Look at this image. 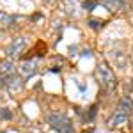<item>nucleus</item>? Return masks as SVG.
<instances>
[{"mask_svg":"<svg viewBox=\"0 0 133 133\" xmlns=\"http://www.w3.org/2000/svg\"><path fill=\"white\" fill-rule=\"evenodd\" d=\"M0 117H2V119H5V121H9L11 117H12V114H11L9 108H0Z\"/></svg>","mask_w":133,"mask_h":133,"instance_id":"9b49d317","label":"nucleus"},{"mask_svg":"<svg viewBox=\"0 0 133 133\" xmlns=\"http://www.w3.org/2000/svg\"><path fill=\"white\" fill-rule=\"evenodd\" d=\"M11 75H16V66L14 62L5 59V61H0V76L5 78V76H11Z\"/></svg>","mask_w":133,"mask_h":133,"instance_id":"0eeeda50","label":"nucleus"},{"mask_svg":"<svg viewBox=\"0 0 133 133\" xmlns=\"http://www.w3.org/2000/svg\"><path fill=\"white\" fill-rule=\"evenodd\" d=\"M2 85L9 92H20L23 89V78L18 75H11V76H5L2 80Z\"/></svg>","mask_w":133,"mask_h":133,"instance_id":"39448f33","label":"nucleus"},{"mask_svg":"<svg viewBox=\"0 0 133 133\" xmlns=\"http://www.w3.org/2000/svg\"><path fill=\"white\" fill-rule=\"evenodd\" d=\"M46 121H48L51 130H55V131H59V133H73L75 131L71 119H69L68 115H64V114H57V112L48 114Z\"/></svg>","mask_w":133,"mask_h":133,"instance_id":"f03ea898","label":"nucleus"},{"mask_svg":"<svg viewBox=\"0 0 133 133\" xmlns=\"http://www.w3.org/2000/svg\"><path fill=\"white\" fill-rule=\"evenodd\" d=\"M101 20H89V25H91V29H99L101 27Z\"/></svg>","mask_w":133,"mask_h":133,"instance_id":"4468645a","label":"nucleus"},{"mask_svg":"<svg viewBox=\"0 0 133 133\" xmlns=\"http://www.w3.org/2000/svg\"><path fill=\"white\" fill-rule=\"evenodd\" d=\"M99 4H101V5H105L108 11L117 12V11H121L124 5H126V0H101Z\"/></svg>","mask_w":133,"mask_h":133,"instance_id":"6e6552de","label":"nucleus"},{"mask_svg":"<svg viewBox=\"0 0 133 133\" xmlns=\"http://www.w3.org/2000/svg\"><path fill=\"white\" fill-rule=\"evenodd\" d=\"M0 21H2L4 25H7V27H12V23H14V18H11V16H5V14H0Z\"/></svg>","mask_w":133,"mask_h":133,"instance_id":"9d476101","label":"nucleus"},{"mask_svg":"<svg viewBox=\"0 0 133 133\" xmlns=\"http://www.w3.org/2000/svg\"><path fill=\"white\" fill-rule=\"evenodd\" d=\"M75 83H76V87H78V89H80L82 92L87 91V85H85V83H80V80H75Z\"/></svg>","mask_w":133,"mask_h":133,"instance_id":"2eb2a0df","label":"nucleus"},{"mask_svg":"<svg viewBox=\"0 0 133 133\" xmlns=\"http://www.w3.org/2000/svg\"><path fill=\"white\" fill-rule=\"evenodd\" d=\"M96 110H98V107H96V105H92L91 108H89V117H87L89 121H92V119L96 117Z\"/></svg>","mask_w":133,"mask_h":133,"instance_id":"ddd939ff","label":"nucleus"},{"mask_svg":"<svg viewBox=\"0 0 133 133\" xmlns=\"http://www.w3.org/2000/svg\"><path fill=\"white\" fill-rule=\"evenodd\" d=\"M25 46H27V39H25V37H21V36H20V37L12 39V41H11V44L7 46V50H5L7 57H9V61H12V59H18L21 53H23Z\"/></svg>","mask_w":133,"mask_h":133,"instance_id":"20e7f679","label":"nucleus"},{"mask_svg":"<svg viewBox=\"0 0 133 133\" xmlns=\"http://www.w3.org/2000/svg\"><path fill=\"white\" fill-rule=\"evenodd\" d=\"M133 112V103L130 98H123L119 105H117V108H115V112L114 115L108 119V126L110 128H117V126H123L126 121H128V117H130V114Z\"/></svg>","mask_w":133,"mask_h":133,"instance_id":"f257e3e1","label":"nucleus"},{"mask_svg":"<svg viewBox=\"0 0 133 133\" xmlns=\"http://www.w3.org/2000/svg\"><path fill=\"white\" fill-rule=\"evenodd\" d=\"M20 71H21V76H23L25 80L30 78L32 75H36V71H37V61H25V62H21Z\"/></svg>","mask_w":133,"mask_h":133,"instance_id":"423d86ee","label":"nucleus"},{"mask_svg":"<svg viewBox=\"0 0 133 133\" xmlns=\"http://www.w3.org/2000/svg\"><path fill=\"white\" fill-rule=\"evenodd\" d=\"M98 80H99V83H101L105 89H114L115 87V76H114L112 69H110V66L108 64H99L98 66Z\"/></svg>","mask_w":133,"mask_h":133,"instance_id":"7ed1b4c3","label":"nucleus"},{"mask_svg":"<svg viewBox=\"0 0 133 133\" xmlns=\"http://www.w3.org/2000/svg\"><path fill=\"white\" fill-rule=\"evenodd\" d=\"M44 2H46V4H53L55 0H44Z\"/></svg>","mask_w":133,"mask_h":133,"instance_id":"dca6fc26","label":"nucleus"},{"mask_svg":"<svg viewBox=\"0 0 133 133\" xmlns=\"http://www.w3.org/2000/svg\"><path fill=\"white\" fill-rule=\"evenodd\" d=\"M30 133H41V131H39V130H36V131H30Z\"/></svg>","mask_w":133,"mask_h":133,"instance_id":"f3484780","label":"nucleus"},{"mask_svg":"<svg viewBox=\"0 0 133 133\" xmlns=\"http://www.w3.org/2000/svg\"><path fill=\"white\" fill-rule=\"evenodd\" d=\"M82 7H83V9H87V11H91V9L96 7V2H89V0H87V2H82Z\"/></svg>","mask_w":133,"mask_h":133,"instance_id":"f8f14e48","label":"nucleus"},{"mask_svg":"<svg viewBox=\"0 0 133 133\" xmlns=\"http://www.w3.org/2000/svg\"><path fill=\"white\" fill-rule=\"evenodd\" d=\"M78 7H80V5H78L75 0H66V2H64V9H66V12H68L69 16H76Z\"/></svg>","mask_w":133,"mask_h":133,"instance_id":"1a4fd4ad","label":"nucleus"}]
</instances>
